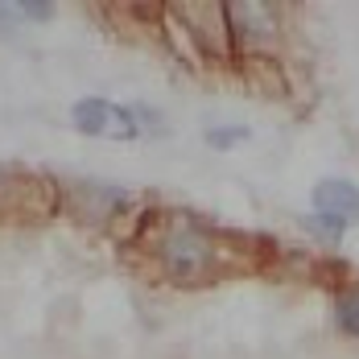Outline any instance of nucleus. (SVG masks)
<instances>
[{
  "label": "nucleus",
  "mask_w": 359,
  "mask_h": 359,
  "mask_svg": "<svg viewBox=\"0 0 359 359\" xmlns=\"http://www.w3.org/2000/svg\"><path fill=\"white\" fill-rule=\"evenodd\" d=\"M157 260L174 285H207L219 273V248L211 227L190 215H170L157 227Z\"/></svg>",
  "instance_id": "nucleus-1"
},
{
  "label": "nucleus",
  "mask_w": 359,
  "mask_h": 359,
  "mask_svg": "<svg viewBox=\"0 0 359 359\" xmlns=\"http://www.w3.org/2000/svg\"><path fill=\"white\" fill-rule=\"evenodd\" d=\"M71 120L83 137H104V141H137L144 133L141 111L111 100H79L71 108Z\"/></svg>",
  "instance_id": "nucleus-2"
},
{
  "label": "nucleus",
  "mask_w": 359,
  "mask_h": 359,
  "mask_svg": "<svg viewBox=\"0 0 359 359\" xmlns=\"http://www.w3.org/2000/svg\"><path fill=\"white\" fill-rule=\"evenodd\" d=\"M50 211V186L29 178L21 170H0V219L46 215Z\"/></svg>",
  "instance_id": "nucleus-3"
},
{
  "label": "nucleus",
  "mask_w": 359,
  "mask_h": 359,
  "mask_svg": "<svg viewBox=\"0 0 359 359\" xmlns=\"http://www.w3.org/2000/svg\"><path fill=\"white\" fill-rule=\"evenodd\" d=\"M178 17L190 21V34L198 37V50H207L211 58H227L231 50V29H227V8L215 0L203 4H178Z\"/></svg>",
  "instance_id": "nucleus-4"
},
{
  "label": "nucleus",
  "mask_w": 359,
  "mask_h": 359,
  "mask_svg": "<svg viewBox=\"0 0 359 359\" xmlns=\"http://www.w3.org/2000/svg\"><path fill=\"white\" fill-rule=\"evenodd\" d=\"M227 8V29L244 46H264L277 37V4H256V0H236Z\"/></svg>",
  "instance_id": "nucleus-5"
},
{
  "label": "nucleus",
  "mask_w": 359,
  "mask_h": 359,
  "mask_svg": "<svg viewBox=\"0 0 359 359\" xmlns=\"http://www.w3.org/2000/svg\"><path fill=\"white\" fill-rule=\"evenodd\" d=\"M71 203H74V215L83 219V223H108L120 207H128V194L120 186L79 182V186H71Z\"/></svg>",
  "instance_id": "nucleus-6"
},
{
  "label": "nucleus",
  "mask_w": 359,
  "mask_h": 359,
  "mask_svg": "<svg viewBox=\"0 0 359 359\" xmlns=\"http://www.w3.org/2000/svg\"><path fill=\"white\" fill-rule=\"evenodd\" d=\"M314 207H318V215L347 223V219L359 215V190L351 186V182H343V178L318 182V190H314Z\"/></svg>",
  "instance_id": "nucleus-7"
},
{
  "label": "nucleus",
  "mask_w": 359,
  "mask_h": 359,
  "mask_svg": "<svg viewBox=\"0 0 359 359\" xmlns=\"http://www.w3.org/2000/svg\"><path fill=\"white\" fill-rule=\"evenodd\" d=\"M334 323L347 334H359V285H347L334 302Z\"/></svg>",
  "instance_id": "nucleus-8"
},
{
  "label": "nucleus",
  "mask_w": 359,
  "mask_h": 359,
  "mask_svg": "<svg viewBox=\"0 0 359 359\" xmlns=\"http://www.w3.org/2000/svg\"><path fill=\"white\" fill-rule=\"evenodd\" d=\"M244 137H248L244 128H236V133H223V128H215V133H211V144H231V141H244Z\"/></svg>",
  "instance_id": "nucleus-9"
}]
</instances>
